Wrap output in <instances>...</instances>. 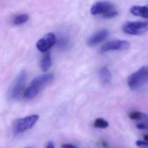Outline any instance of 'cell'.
<instances>
[{"label": "cell", "mask_w": 148, "mask_h": 148, "mask_svg": "<svg viewBox=\"0 0 148 148\" xmlns=\"http://www.w3.org/2000/svg\"><path fill=\"white\" fill-rule=\"evenodd\" d=\"M53 79H54V75L51 74V73L42 75H39L37 77H36L30 82L29 86L25 90V92L23 94L24 99L32 100L35 97H36L37 95L39 94V92L41 91V89L44 86H46L47 84L53 81Z\"/></svg>", "instance_id": "6da1fadb"}, {"label": "cell", "mask_w": 148, "mask_h": 148, "mask_svg": "<svg viewBox=\"0 0 148 148\" xmlns=\"http://www.w3.org/2000/svg\"><path fill=\"white\" fill-rule=\"evenodd\" d=\"M148 82V66H144L133 73L127 78V85L132 90H136Z\"/></svg>", "instance_id": "7a4b0ae2"}, {"label": "cell", "mask_w": 148, "mask_h": 148, "mask_svg": "<svg viewBox=\"0 0 148 148\" xmlns=\"http://www.w3.org/2000/svg\"><path fill=\"white\" fill-rule=\"evenodd\" d=\"M39 120V115L32 114L24 118H21L15 121L13 128L16 134H22L31 129Z\"/></svg>", "instance_id": "3957f363"}, {"label": "cell", "mask_w": 148, "mask_h": 148, "mask_svg": "<svg viewBox=\"0 0 148 148\" xmlns=\"http://www.w3.org/2000/svg\"><path fill=\"white\" fill-rule=\"evenodd\" d=\"M26 78H27V73L25 70H22L18 75L16 77V79L14 80L11 87L9 89L8 92V96L10 99L14 100L16 98H17L19 96V95L21 94L22 90L23 89L25 82H26Z\"/></svg>", "instance_id": "277c9868"}, {"label": "cell", "mask_w": 148, "mask_h": 148, "mask_svg": "<svg viewBox=\"0 0 148 148\" xmlns=\"http://www.w3.org/2000/svg\"><path fill=\"white\" fill-rule=\"evenodd\" d=\"M122 30L128 35L140 36L146 33L148 30V23L147 22H127Z\"/></svg>", "instance_id": "5b68a950"}, {"label": "cell", "mask_w": 148, "mask_h": 148, "mask_svg": "<svg viewBox=\"0 0 148 148\" xmlns=\"http://www.w3.org/2000/svg\"><path fill=\"white\" fill-rule=\"evenodd\" d=\"M130 48V42L127 40H114L106 42L100 49V53H107L110 51L125 50Z\"/></svg>", "instance_id": "8992f818"}, {"label": "cell", "mask_w": 148, "mask_h": 148, "mask_svg": "<svg viewBox=\"0 0 148 148\" xmlns=\"http://www.w3.org/2000/svg\"><path fill=\"white\" fill-rule=\"evenodd\" d=\"M56 42V37L54 33H48L36 42V48L40 52H48Z\"/></svg>", "instance_id": "52a82bcc"}, {"label": "cell", "mask_w": 148, "mask_h": 148, "mask_svg": "<svg viewBox=\"0 0 148 148\" xmlns=\"http://www.w3.org/2000/svg\"><path fill=\"white\" fill-rule=\"evenodd\" d=\"M115 10L114 6L108 2V1H100V2H96L95 3L91 8H90V13L94 16H97V15H102L104 16L105 14L108 13L109 11Z\"/></svg>", "instance_id": "ba28073f"}, {"label": "cell", "mask_w": 148, "mask_h": 148, "mask_svg": "<svg viewBox=\"0 0 148 148\" xmlns=\"http://www.w3.org/2000/svg\"><path fill=\"white\" fill-rule=\"evenodd\" d=\"M108 35V30L107 29H101L99 31H97L96 33H95L94 35H92L89 39L88 40L87 43L88 46L90 47H95L97 44L101 43V42H103Z\"/></svg>", "instance_id": "9c48e42d"}, {"label": "cell", "mask_w": 148, "mask_h": 148, "mask_svg": "<svg viewBox=\"0 0 148 148\" xmlns=\"http://www.w3.org/2000/svg\"><path fill=\"white\" fill-rule=\"evenodd\" d=\"M130 12L134 16L148 18V4L146 5H134L130 8Z\"/></svg>", "instance_id": "30bf717a"}, {"label": "cell", "mask_w": 148, "mask_h": 148, "mask_svg": "<svg viewBox=\"0 0 148 148\" xmlns=\"http://www.w3.org/2000/svg\"><path fill=\"white\" fill-rule=\"evenodd\" d=\"M100 79L103 84H109L112 82V75L108 67H102L101 69Z\"/></svg>", "instance_id": "8fae6325"}, {"label": "cell", "mask_w": 148, "mask_h": 148, "mask_svg": "<svg viewBox=\"0 0 148 148\" xmlns=\"http://www.w3.org/2000/svg\"><path fill=\"white\" fill-rule=\"evenodd\" d=\"M51 65H52V59H51L50 54L46 53L41 60V62H40L41 69L43 71H48L49 68L51 67Z\"/></svg>", "instance_id": "7c38bea8"}, {"label": "cell", "mask_w": 148, "mask_h": 148, "mask_svg": "<svg viewBox=\"0 0 148 148\" xmlns=\"http://www.w3.org/2000/svg\"><path fill=\"white\" fill-rule=\"evenodd\" d=\"M29 20V16L27 14H18L16 15L15 17L13 18V23L16 25H20L24 23H26Z\"/></svg>", "instance_id": "4fadbf2b"}, {"label": "cell", "mask_w": 148, "mask_h": 148, "mask_svg": "<svg viewBox=\"0 0 148 148\" xmlns=\"http://www.w3.org/2000/svg\"><path fill=\"white\" fill-rule=\"evenodd\" d=\"M94 127L95 128H101V129H105L107 127H108L109 123L108 121H107L105 119L103 118H98L95 121L94 124H93Z\"/></svg>", "instance_id": "5bb4252c"}, {"label": "cell", "mask_w": 148, "mask_h": 148, "mask_svg": "<svg viewBox=\"0 0 148 148\" xmlns=\"http://www.w3.org/2000/svg\"><path fill=\"white\" fill-rule=\"evenodd\" d=\"M129 118L133 121H138V120H141L143 118H146V115L144 114H141L140 112L138 111H134L129 114Z\"/></svg>", "instance_id": "9a60e30c"}, {"label": "cell", "mask_w": 148, "mask_h": 148, "mask_svg": "<svg viewBox=\"0 0 148 148\" xmlns=\"http://www.w3.org/2000/svg\"><path fill=\"white\" fill-rule=\"evenodd\" d=\"M117 15H118V11H117L116 10H113L109 11L108 13L105 14V15L103 16V17H104V18H113V17L116 16Z\"/></svg>", "instance_id": "2e32d148"}, {"label": "cell", "mask_w": 148, "mask_h": 148, "mask_svg": "<svg viewBox=\"0 0 148 148\" xmlns=\"http://www.w3.org/2000/svg\"><path fill=\"white\" fill-rule=\"evenodd\" d=\"M136 145L138 147H148V142L146 140H137L136 141Z\"/></svg>", "instance_id": "e0dca14e"}, {"label": "cell", "mask_w": 148, "mask_h": 148, "mask_svg": "<svg viewBox=\"0 0 148 148\" xmlns=\"http://www.w3.org/2000/svg\"><path fill=\"white\" fill-rule=\"evenodd\" d=\"M61 148H77V147L72 144H62L61 146Z\"/></svg>", "instance_id": "ac0fdd59"}, {"label": "cell", "mask_w": 148, "mask_h": 148, "mask_svg": "<svg viewBox=\"0 0 148 148\" xmlns=\"http://www.w3.org/2000/svg\"><path fill=\"white\" fill-rule=\"evenodd\" d=\"M137 128L138 129H147V128H148V127L147 125H145L144 123H140L137 125Z\"/></svg>", "instance_id": "d6986e66"}, {"label": "cell", "mask_w": 148, "mask_h": 148, "mask_svg": "<svg viewBox=\"0 0 148 148\" xmlns=\"http://www.w3.org/2000/svg\"><path fill=\"white\" fill-rule=\"evenodd\" d=\"M46 148H56V147H55V145H54V143H53V142H51V141H49V142L47 144Z\"/></svg>", "instance_id": "ffe728a7"}, {"label": "cell", "mask_w": 148, "mask_h": 148, "mask_svg": "<svg viewBox=\"0 0 148 148\" xmlns=\"http://www.w3.org/2000/svg\"><path fill=\"white\" fill-rule=\"evenodd\" d=\"M102 147L104 148H109L108 144H107V142H105V141H102Z\"/></svg>", "instance_id": "44dd1931"}, {"label": "cell", "mask_w": 148, "mask_h": 148, "mask_svg": "<svg viewBox=\"0 0 148 148\" xmlns=\"http://www.w3.org/2000/svg\"><path fill=\"white\" fill-rule=\"evenodd\" d=\"M144 140H146V141H147L148 142V134L147 135H145V136H144Z\"/></svg>", "instance_id": "7402d4cb"}, {"label": "cell", "mask_w": 148, "mask_h": 148, "mask_svg": "<svg viewBox=\"0 0 148 148\" xmlns=\"http://www.w3.org/2000/svg\"><path fill=\"white\" fill-rule=\"evenodd\" d=\"M27 148H32V147H27Z\"/></svg>", "instance_id": "603a6c76"}]
</instances>
